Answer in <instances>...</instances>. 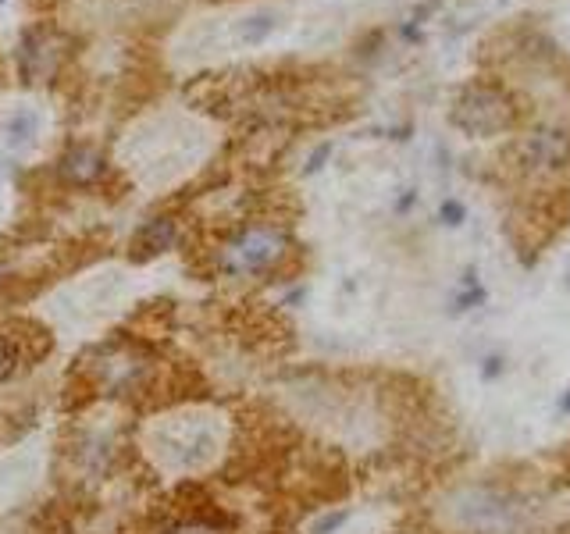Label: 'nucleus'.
<instances>
[{
  "label": "nucleus",
  "mask_w": 570,
  "mask_h": 534,
  "mask_svg": "<svg viewBox=\"0 0 570 534\" xmlns=\"http://www.w3.org/2000/svg\"><path fill=\"white\" fill-rule=\"evenodd\" d=\"M171 243H175V225L168 218H154L147 225H139L136 235H132V257L150 260L157 253L171 250Z\"/></svg>",
  "instance_id": "423d86ee"
},
{
  "label": "nucleus",
  "mask_w": 570,
  "mask_h": 534,
  "mask_svg": "<svg viewBox=\"0 0 570 534\" xmlns=\"http://www.w3.org/2000/svg\"><path fill=\"white\" fill-rule=\"evenodd\" d=\"M36 132H40V114L29 111V107H18V111L8 118V139H11L15 146L33 143Z\"/></svg>",
  "instance_id": "6e6552de"
},
{
  "label": "nucleus",
  "mask_w": 570,
  "mask_h": 534,
  "mask_svg": "<svg viewBox=\"0 0 570 534\" xmlns=\"http://www.w3.org/2000/svg\"><path fill=\"white\" fill-rule=\"evenodd\" d=\"M107 164L104 157L97 154V150H90V146H79V150H72V154L61 161V175H65V182H72V186H97L100 178H104Z\"/></svg>",
  "instance_id": "39448f33"
},
{
  "label": "nucleus",
  "mask_w": 570,
  "mask_h": 534,
  "mask_svg": "<svg viewBox=\"0 0 570 534\" xmlns=\"http://www.w3.org/2000/svg\"><path fill=\"white\" fill-rule=\"evenodd\" d=\"M517 168L531 178L567 171L570 168V132L546 129V132L528 136L521 146H517Z\"/></svg>",
  "instance_id": "f03ea898"
},
{
  "label": "nucleus",
  "mask_w": 570,
  "mask_h": 534,
  "mask_svg": "<svg viewBox=\"0 0 570 534\" xmlns=\"http://www.w3.org/2000/svg\"><path fill=\"white\" fill-rule=\"evenodd\" d=\"M342 520H346V513H335V517H325L318 527H314V534H328V531H335V527H339Z\"/></svg>",
  "instance_id": "9d476101"
},
{
  "label": "nucleus",
  "mask_w": 570,
  "mask_h": 534,
  "mask_svg": "<svg viewBox=\"0 0 570 534\" xmlns=\"http://www.w3.org/2000/svg\"><path fill=\"white\" fill-rule=\"evenodd\" d=\"M57 61H61V43L54 33H47V29L25 33L22 47H18V68H22L25 82H43L47 75H54Z\"/></svg>",
  "instance_id": "7ed1b4c3"
},
{
  "label": "nucleus",
  "mask_w": 570,
  "mask_h": 534,
  "mask_svg": "<svg viewBox=\"0 0 570 534\" xmlns=\"http://www.w3.org/2000/svg\"><path fill=\"white\" fill-rule=\"evenodd\" d=\"M453 122L471 136H492V132H506L517 122V104L506 89L492 86V82H478L456 97Z\"/></svg>",
  "instance_id": "f257e3e1"
},
{
  "label": "nucleus",
  "mask_w": 570,
  "mask_h": 534,
  "mask_svg": "<svg viewBox=\"0 0 570 534\" xmlns=\"http://www.w3.org/2000/svg\"><path fill=\"white\" fill-rule=\"evenodd\" d=\"M275 22H278V18L271 15V11H257V15H250V18H246V22H243L239 36H243V43L257 47V43H264L271 33H275Z\"/></svg>",
  "instance_id": "1a4fd4ad"
},
{
  "label": "nucleus",
  "mask_w": 570,
  "mask_h": 534,
  "mask_svg": "<svg viewBox=\"0 0 570 534\" xmlns=\"http://www.w3.org/2000/svg\"><path fill=\"white\" fill-rule=\"evenodd\" d=\"M460 207H456V203H446V207H442V218H449V225H456V221H460Z\"/></svg>",
  "instance_id": "9b49d317"
},
{
  "label": "nucleus",
  "mask_w": 570,
  "mask_h": 534,
  "mask_svg": "<svg viewBox=\"0 0 570 534\" xmlns=\"http://www.w3.org/2000/svg\"><path fill=\"white\" fill-rule=\"evenodd\" d=\"M282 246L285 239L271 228H250L232 246V260H236L239 271H264L282 257Z\"/></svg>",
  "instance_id": "20e7f679"
},
{
  "label": "nucleus",
  "mask_w": 570,
  "mask_h": 534,
  "mask_svg": "<svg viewBox=\"0 0 570 534\" xmlns=\"http://www.w3.org/2000/svg\"><path fill=\"white\" fill-rule=\"evenodd\" d=\"M25 360V349H22V335H11V332H0V385L11 381L18 374Z\"/></svg>",
  "instance_id": "0eeeda50"
}]
</instances>
